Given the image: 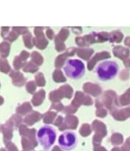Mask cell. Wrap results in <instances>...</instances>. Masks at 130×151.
Wrapping results in <instances>:
<instances>
[{"label": "cell", "instance_id": "obj_4", "mask_svg": "<svg viewBox=\"0 0 130 151\" xmlns=\"http://www.w3.org/2000/svg\"><path fill=\"white\" fill-rule=\"evenodd\" d=\"M77 137L76 134L71 130L65 131L58 138V144L64 150L70 151L76 147L77 144Z\"/></svg>", "mask_w": 130, "mask_h": 151}, {"label": "cell", "instance_id": "obj_3", "mask_svg": "<svg viewBox=\"0 0 130 151\" xmlns=\"http://www.w3.org/2000/svg\"><path fill=\"white\" fill-rule=\"evenodd\" d=\"M56 137L57 131L51 125H44L37 131V140L45 150H48L54 145Z\"/></svg>", "mask_w": 130, "mask_h": 151}, {"label": "cell", "instance_id": "obj_1", "mask_svg": "<svg viewBox=\"0 0 130 151\" xmlns=\"http://www.w3.org/2000/svg\"><path fill=\"white\" fill-rule=\"evenodd\" d=\"M119 71V65L114 61L105 60L99 62L95 68V73L98 79L102 81L113 80L118 75Z\"/></svg>", "mask_w": 130, "mask_h": 151}, {"label": "cell", "instance_id": "obj_2", "mask_svg": "<svg viewBox=\"0 0 130 151\" xmlns=\"http://www.w3.org/2000/svg\"><path fill=\"white\" fill-rule=\"evenodd\" d=\"M63 71L68 78L79 80L85 75L86 68L84 62L80 59L68 58L65 61Z\"/></svg>", "mask_w": 130, "mask_h": 151}]
</instances>
